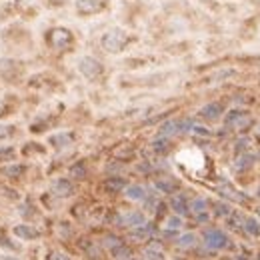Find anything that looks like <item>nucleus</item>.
<instances>
[{"instance_id": "obj_1", "label": "nucleus", "mask_w": 260, "mask_h": 260, "mask_svg": "<svg viewBox=\"0 0 260 260\" xmlns=\"http://www.w3.org/2000/svg\"><path fill=\"white\" fill-rule=\"evenodd\" d=\"M128 40H130V36H128L124 30L112 28V30H108V32L102 36V48H104L106 52H110V54H116V52L124 50V46L128 44Z\"/></svg>"}, {"instance_id": "obj_2", "label": "nucleus", "mask_w": 260, "mask_h": 260, "mask_svg": "<svg viewBox=\"0 0 260 260\" xmlns=\"http://www.w3.org/2000/svg\"><path fill=\"white\" fill-rule=\"evenodd\" d=\"M72 42H74V38H72L70 30H66V28H52L48 32V44L54 50H66L72 46Z\"/></svg>"}, {"instance_id": "obj_3", "label": "nucleus", "mask_w": 260, "mask_h": 260, "mask_svg": "<svg viewBox=\"0 0 260 260\" xmlns=\"http://www.w3.org/2000/svg\"><path fill=\"white\" fill-rule=\"evenodd\" d=\"M78 70H80L86 78H90V80L98 78V76L104 72L102 64H100L94 56H82V58H80V62H78Z\"/></svg>"}, {"instance_id": "obj_4", "label": "nucleus", "mask_w": 260, "mask_h": 260, "mask_svg": "<svg viewBox=\"0 0 260 260\" xmlns=\"http://www.w3.org/2000/svg\"><path fill=\"white\" fill-rule=\"evenodd\" d=\"M204 244H206L208 248H212V250H222V248L230 246V240H228V236H226L222 230L210 228V230L204 232Z\"/></svg>"}, {"instance_id": "obj_5", "label": "nucleus", "mask_w": 260, "mask_h": 260, "mask_svg": "<svg viewBox=\"0 0 260 260\" xmlns=\"http://www.w3.org/2000/svg\"><path fill=\"white\" fill-rule=\"evenodd\" d=\"M106 6H108V0H78V2H76V10H78V14H82V16L98 14V12H102Z\"/></svg>"}, {"instance_id": "obj_6", "label": "nucleus", "mask_w": 260, "mask_h": 260, "mask_svg": "<svg viewBox=\"0 0 260 260\" xmlns=\"http://www.w3.org/2000/svg\"><path fill=\"white\" fill-rule=\"evenodd\" d=\"M250 122H252V118H250L244 110H232V112H228L226 118H224V124H226V126L238 128V130H244L246 126H250Z\"/></svg>"}, {"instance_id": "obj_7", "label": "nucleus", "mask_w": 260, "mask_h": 260, "mask_svg": "<svg viewBox=\"0 0 260 260\" xmlns=\"http://www.w3.org/2000/svg\"><path fill=\"white\" fill-rule=\"evenodd\" d=\"M116 222H118V226H128V228H136V226H142L144 222H146V218H144V214L142 212H126V214H120L118 218H116Z\"/></svg>"}, {"instance_id": "obj_8", "label": "nucleus", "mask_w": 260, "mask_h": 260, "mask_svg": "<svg viewBox=\"0 0 260 260\" xmlns=\"http://www.w3.org/2000/svg\"><path fill=\"white\" fill-rule=\"evenodd\" d=\"M52 192H54L56 196L66 198V196L74 194V184H72L70 180H66V178H60V180H56V182L52 184Z\"/></svg>"}, {"instance_id": "obj_9", "label": "nucleus", "mask_w": 260, "mask_h": 260, "mask_svg": "<svg viewBox=\"0 0 260 260\" xmlns=\"http://www.w3.org/2000/svg\"><path fill=\"white\" fill-rule=\"evenodd\" d=\"M14 234H16L20 240H34V238L40 236V232H38L34 226H30V224H16V226H14Z\"/></svg>"}, {"instance_id": "obj_10", "label": "nucleus", "mask_w": 260, "mask_h": 260, "mask_svg": "<svg viewBox=\"0 0 260 260\" xmlns=\"http://www.w3.org/2000/svg\"><path fill=\"white\" fill-rule=\"evenodd\" d=\"M200 116L206 118V120H216V118H220V116H222V104L210 102V104L202 106V108H200Z\"/></svg>"}, {"instance_id": "obj_11", "label": "nucleus", "mask_w": 260, "mask_h": 260, "mask_svg": "<svg viewBox=\"0 0 260 260\" xmlns=\"http://www.w3.org/2000/svg\"><path fill=\"white\" fill-rule=\"evenodd\" d=\"M142 254L146 260H164V248L158 242H150L148 246H144Z\"/></svg>"}, {"instance_id": "obj_12", "label": "nucleus", "mask_w": 260, "mask_h": 260, "mask_svg": "<svg viewBox=\"0 0 260 260\" xmlns=\"http://www.w3.org/2000/svg\"><path fill=\"white\" fill-rule=\"evenodd\" d=\"M170 206H172V210H174L178 216L190 212V208H188V200L184 198V194H174L172 200H170Z\"/></svg>"}, {"instance_id": "obj_13", "label": "nucleus", "mask_w": 260, "mask_h": 260, "mask_svg": "<svg viewBox=\"0 0 260 260\" xmlns=\"http://www.w3.org/2000/svg\"><path fill=\"white\" fill-rule=\"evenodd\" d=\"M126 188V180L120 178V176H112L108 180H104V190L106 192H120Z\"/></svg>"}, {"instance_id": "obj_14", "label": "nucleus", "mask_w": 260, "mask_h": 260, "mask_svg": "<svg viewBox=\"0 0 260 260\" xmlns=\"http://www.w3.org/2000/svg\"><path fill=\"white\" fill-rule=\"evenodd\" d=\"M160 192H166V194H174V190L178 188V182L174 178H158L156 184H154Z\"/></svg>"}, {"instance_id": "obj_15", "label": "nucleus", "mask_w": 260, "mask_h": 260, "mask_svg": "<svg viewBox=\"0 0 260 260\" xmlns=\"http://www.w3.org/2000/svg\"><path fill=\"white\" fill-rule=\"evenodd\" d=\"M50 144H52L54 148H64V146L72 144V134H70V132H58V134H54V136L50 138Z\"/></svg>"}, {"instance_id": "obj_16", "label": "nucleus", "mask_w": 260, "mask_h": 260, "mask_svg": "<svg viewBox=\"0 0 260 260\" xmlns=\"http://www.w3.org/2000/svg\"><path fill=\"white\" fill-rule=\"evenodd\" d=\"M130 200H144L146 198V188L140 186V184H130L126 186V192H124Z\"/></svg>"}, {"instance_id": "obj_17", "label": "nucleus", "mask_w": 260, "mask_h": 260, "mask_svg": "<svg viewBox=\"0 0 260 260\" xmlns=\"http://www.w3.org/2000/svg\"><path fill=\"white\" fill-rule=\"evenodd\" d=\"M220 194L226 196V198H230V200H234V202H242V200H244V196H242L240 192H236L228 182H222V184H220Z\"/></svg>"}, {"instance_id": "obj_18", "label": "nucleus", "mask_w": 260, "mask_h": 260, "mask_svg": "<svg viewBox=\"0 0 260 260\" xmlns=\"http://www.w3.org/2000/svg\"><path fill=\"white\" fill-rule=\"evenodd\" d=\"M206 206H208L206 198H194V200L188 204L190 212H192V214H196V216H200V214H206Z\"/></svg>"}, {"instance_id": "obj_19", "label": "nucleus", "mask_w": 260, "mask_h": 260, "mask_svg": "<svg viewBox=\"0 0 260 260\" xmlns=\"http://www.w3.org/2000/svg\"><path fill=\"white\" fill-rule=\"evenodd\" d=\"M242 222H244L242 228H244L250 236H260V224H258V220H254V218H244Z\"/></svg>"}, {"instance_id": "obj_20", "label": "nucleus", "mask_w": 260, "mask_h": 260, "mask_svg": "<svg viewBox=\"0 0 260 260\" xmlns=\"http://www.w3.org/2000/svg\"><path fill=\"white\" fill-rule=\"evenodd\" d=\"M112 256H114L116 260H130V258H132V250H130L128 246L120 244V246H116V248L112 250Z\"/></svg>"}, {"instance_id": "obj_21", "label": "nucleus", "mask_w": 260, "mask_h": 260, "mask_svg": "<svg viewBox=\"0 0 260 260\" xmlns=\"http://www.w3.org/2000/svg\"><path fill=\"white\" fill-rule=\"evenodd\" d=\"M152 148H154L158 154H164V152L170 148V142H168V138H166V136H160V138L152 140Z\"/></svg>"}, {"instance_id": "obj_22", "label": "nucleus", "mask_w": 260, "mask_h": 260, "mask_svg": "<svg viewBox=\"0 0 260 260\" xmlns=\"http://www.w3.org/2000/svg\"><path fill=\"white\" fill-rule=\"evenodd\" d=\"M194 244H196V236L192 232H188V234H184V236L178 238V246L180 248H192Z\"/></svg>"}, {"instance_id": "obj_23", "label": "nucleus", "mask_w": 260, "mask_h": 260, "mask_svg": "<svg viewBox=\"0 0 260 260\" xmlns=\"http://www.w3.org/2000/svg\"><path fill=\"white\" fill-rule=\"evenodd\" d=\"M252 162H254V156H252V154H244V156H240V158L236 160V168H238V170H244V168H248Z\"/></svg>"}, {"instance_id": "obj_24", "label": "nucleus", "mask_w": 260, "mask_h": 260, "mask_svg": "<svg viewBox=\"0 0 260 260\" xmlns=\"http://www.w3.org/2000/svg\"><path fill=\"white\" fill-rule=\"evenodd\" d=\"M70 176H74V178H84V176H86V166H84V162L74 164V166L70 168Z\"/></svg>"}, {"instance_id": "obj_25", "label": "nucleus", "mask_w": 260, "mask_h": 260, "mask_svg": "<svg viewBox=\"0 0 260 260\" xmlns=\"http://www.w3.org/2000/svg\"><path fill=\"white\" fill-rule=\"evenodd\" d=\"M14 148L12 146H2L0 148V162H8V160H14Z\"/></svg>"}, {"instance_id": "obj_26", "label": "nucleus", "mask_w": 260, "mask_h": 260, "mask_svg": "<svg viewBox=\"0 0 260 260\" xmlns=\"http://www.w3.org/2000/svg\"><path fill=\"white\" fill-rule=\"evenodd\" d=\"M102 244H104L106 248H110V250H114L116 246H120V244H122V240H120L118 236H114V234H110V236H106V238H104V242H102Z\"/></svg>"}, {"instance_id": "obj_27", "label": "nucleus", "mask_w": 260, "mask_h": 260, "mask_svg": "<svg viewBox=\"0 0 260 260\" xmlns=\"http://www.w3.org/2000/svg\"><path fill=\"white\" fill-rule=\"evenodd\" d=\"M22 172H24V166H22V164H16V166H8V168L4 170V174H6V176H12V178L20 176Z\"/></svg>"}, {"instance_id": "obj_28", "label": "nucleus", "mask_w": 260, "mask_h": 260, "mask_svg": "<svg viewBox=\"0 0 260 260\" xmlns=\"http://www.w3.org/2000/svg\"><path fill=\"white\" fill-rule=\"evenodd\" d=\"M182 226V220L178 218V216H170L168 220H166V228L168 230H178Z\"/></svg>"}, {"instance_id": "obj_29", "label": "nucleus", "mask_w": 260, "mask_h": 260, "mask_svg": "<svg viewBox=\"0 0 260 260\" xmlns=\"http://www.w3.org/2000/svg\"><path fill=\"white\" fill-rule=\"evenodd\" d=\"M12 132H14V126H12V124H0V140L8 138Z\"/></svg>"}, {"instance_id": "obj_30", "label": "nucleus", "mask_w": 260, "mask_h": 260, "mask_svg": "<svg viewBox=\"0 0 260 260\" xmlns=\"http://www.w3.org/2000/svg\"><path fill=\"white\" fill-rule=\"evenodd\" d=\"M48 260H72L68 254H64V252H60V250H54V252H50L48 254Z\"/></svg>"}, {"instance_id": "obj_31", "label": "nucleus", "mask_w": 260, "mask_h": 260, "mask_svg": "<svg viewBox=\"0 0 260 260\" xmlns=\"http://www.w3.org/2000/svg\"><path fill=\"white\" fill-rule=\"evenodd\" d=\"M230 212H232V210L228 208V204H222V202L216 204V214H218V216H228Z\"/></svg>"}, {"instance_id": "obj_32", "label": "nucleus", "mask_w": 260, "mask_h": 260, "mask_svg": "<svg viewBox=\"0 0 260 260\" xmlns=\"http://www.w3.org/2000/svg\"><path fill=\"white\" fill-rule=\"evenodd\" d=\"M50 2H52V4H62L64 0H50Z\"/></svg>"}, {"instance_id": "obj_33", "label": "nucleus", "mask_w": 260, "mask_h": 260, "mask_svg": "<svg viewBox=\"0 0 260 260\" xmlns=\"http://www.w3.org/2000/svg\"><path fill=\"white\" fill-rule=\"evenodd\" d=\"M2 260H16V258H12V256H4Z\"/></svg>"}, {"instance_id": "obj_34", "label": "nucleus", "mask_w": 260, "mask_h": 260, "mask_svg": "<svg viewBox=\"0 0 260 260\" xmlns=\"http://www.w3.org/2000/svg\"><path fill=\"white\" fill-rule=\"evenodd\" d=\"M130 260H136V258H130Z\"/></svg>"}, {"instance_id": "obj_35", "label": "nucleus", "mask_w": 260, "mask_h": 260, "mask_svg": "<svg viewBox=\"0 0 260 260\" xmlns=\"http://www.w3.org/2000/svg\"><path fill=\"white\" fill-rule=\"evenodd\" d=\"M258 258H260V256H258Z\"/></svg>"}]
</instances>
